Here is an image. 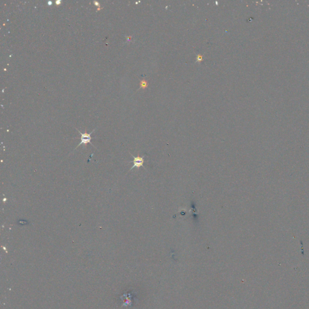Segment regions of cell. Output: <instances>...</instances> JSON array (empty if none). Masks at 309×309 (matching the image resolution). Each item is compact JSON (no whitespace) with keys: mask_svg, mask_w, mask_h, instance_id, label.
<instances>
[{"mask_svg":"<svg viewBox=\"0 0 309 309\" xmlns=\"http://www.w3.org/2000/svg\"><path fill=\"white\" fill-rule=\"evenodd\" d=\"M75 129L77 130V131L80 133V135H81V137H80L81 141H80V143H79V145H77V146L75 148V149L74 150L76 149L77 148H79L80 145L84 144V145L86 146V145H87L88 143H90L92 146H93L94 147V146L92 144V143H91V140L93 139V138L91 137V134H92L94 132L95 129H94V130H93L91 133L88 134V133L86 132V131H85V133H82V132H81L79 130H78L77 128H75ZM94 148H95V147H94Z\"/></svg>","mask_w":309,"mask_h":309,"instance_id":"6da1fadb","label":"cell"},{"mask_svg":"<svg viewBox=\"0 0 309 309\" xmlns=\"http://www.w3.org/2000/svg\"><path fill=\"white\" fill-rule=\"evenodd\" d=\"M202 60V55L199 54V55L198 56V57H197V61H198V62H201Z\"/></svg>","mask_w":309,"mask_h":309,"instance_id":"277c9868","label":"cell"},{"mask_svg":"<svg viewBox=\"0 0 309 309\" xmlns=\"http://www.w3.org/2000/svg\"><path fill=\"white\" fill-rule=\"evenodd\" d=\"M133 158H134V160L133 161H132L133 163H134V165L130 169L129 171L132 170L134 168H137L139 169V167L143 166V164L144 162V158H145V157H146V155H144L143 157H140L139 155H138V157H135L134 156H133L132 154H130Z\"/></svg>","mask_w":309,"mask_h":309,"instance_id":"7a4b0ae2","label":"cell"},{"mask_svg":"<svg viewBox=\"0 0 309 309\" xmlns=\"http://www.w3.org/2000/svg\"><path fill=\"white\" fill-rule=\"evenodd\" d=\"M146 86H147V82H146V81L142 80L141 82V87H142L143 88H145Z\"/></svg>","mask_w":309,"mask_h":309,"instance_id":"3957f363","label":"cell"}]
</instances>
